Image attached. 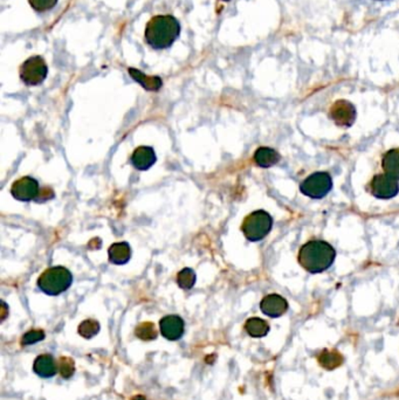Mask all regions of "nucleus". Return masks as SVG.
Segmentation results:
<instances>
[{
	"label": "nucleus",
	"instance_id": "f8f14e48",
	"mask_svg": "<svg viewBox=\"0 0 399 400\" xmlns=\"http://www.w3.org/2000/svg\"><path fill=\"white\" fill-rule=\"evenodd\" d=\"M156 153L150 146H138L131 156V163L138 170H149L156 163Z\"/></svg>",
	"mask_w": 399,
	"mask_h": 400
},
{
	"label": "nucleus",
	"instance_id": "2eb2a0df",
	"mask_svg": "<svg viewBox=\"0 0 399 400\" xmlns=\"http://www.w3.org/2000/svg\"><path fill=\"white\" fill-rule=\"evenodd\" d=\"M382 168L387 176L399 181V148L391 149L384 153L382 158Z\"/></svg>",
	"mask_w": 399,
	"mask_h": 400
},
{
	"label": "nucleus",
	"instance_id": "393cba45",
	"mask_svg": "<svg viewBox=\"0 0 399 400\" xmlns=\"http://www.w3.org/2000/svg\"><path fill=\"white\" fill-rule=\"evenodd\" d=\"M28 3L33 10H36L38 12H45L54 8L58 0H28Z\"/></svg>",
	"mask_w": 399,
	"mask_h": 400
},
{
	"label": "nucleus",
	"instance_id": "7ed1b4c3",
	"mask_svg": "<svg viewBox=\"0 0 399 400\" xmlns=\"http://www.w3.org/2000/svg\"><path fill=\"white\" fill-rule=\"evenodd\" d=\"M73 282V275L65 267L48 268L38 280V287L45 294L56 296L66 291Z\"/></svg>",
	"mask_w": 399,
	"mask_h": 400
},
{
	"label": "nucleus",
	"instance_id": "0eeeda50",
	"mask_svg": "<svg viewBox=\"0 0 399 400\" xmlns=\"http://www.w3.org/2000/svg\"><path fill=\"white\" fill-rule=\"evenodd\" d=\"M370 192L377 199H391L398 195V181L385 173L376 175L370 181Z\"/></svg>",
	"mask_w": 399,
	"mask_h": 400
},
{
	"label": "nucleus",
	"instance_id": "dca6fc26",
	"mask_svg": "<svg viewBox=\"0 0 399 400\" xmlns=\"http://www.w3.org/2000/svg\"><path fill=\"white\" fill-rule=\"evenodd\" d=\"M280 159H281L280 155L274 149L267 148V146H261L255 153V164L265 169L277 164Z\"/></svg>",
	"mask_w": 399,
	"mask_h": 400
},
{
	"label": "nucleus",
	"instance_id": "f3484780",
	"mask_svg": "<svg viewBox=\"0 0 399 400\" xmlns=\"http://www.w3.org/2000/svg\"><path fill=\"white\" fill-rule=\"evenodd\" d=\"M245 330L250 337H265L270 333V326L265 320L259 318H252L247 320L245 323Z\"/></svg>",
	"mask_w": 399,
	"mask_h": 400
},
{
	"label": "nucleus",
	"instance_id": "4468645a",
	"mask_svg": "<svg viewBox=\"0 0 399 400\" xmlns=\"http://www.w3.org/2000/svg\"><path fill=\"white\" fill-rule=\"evenodd\" d=\"M109 261L114 265H125L131 258V249L128 243H115L108 249Z\"/></svg>",
	"mask_w": 399,
	"mask_h": 400
},
{
	"label": "nucleus",
	"instance_id": "6e6552de",
	"mask_svg": "<svg viewBox=\"0 0 399 400\" xmlns=\"http://www.w3.org/2000/svg\"><path fill=\"white\" fill-rule=\"evenodd\" d=\"M329 115L336 126L350 128L356 120V108L347 100H338L330 108Z\"/></svg>",
	"mask_w": 399,
	"mask_h": 400
},
{
	"label": "nucleus",
	"instance_id": "4be33fe9",
	"mask_svg": "<svg viewBox=\"0 0 399 400\" xmlns=\"http://www.w3.org/2000/svg\"><path fill=\"white\" fill-rule=\"evenodd\" d=\"M98 333H100V323L95 320H86L78 326V333L87 340L94 337Z\"/></svg>",
	"mask_w": 399,
	"mask_h": 400
},
{
	"label": "nucleus",
	"instance_id": "b1692460",
	"mask_svg": "<svg viewBox=\"0 0 399 400\" xmlns=\"http://www.w3.org/2000/svg\"><path fill=\"white\" fill-rule=\"evenodd\" d=\"M43 340H45V333L43 330H31V331L25 333L21 338V346H32V344H36L38 342L43 341Z\"/></svg>",
	"mask_w": 399,
	"mask_h": 400
},
{
	"label": "nucleus",
	"instance_id": "f03ea898",
	"mask_svg": "<svg viewBox=\"0 0 399 400\" xmlns=\"http://www.w3.org/2000/svg\"><path fill=\"white\" fill-rule=\"evenodd\" d=\"M180 25L173 16H156L145 28V40L155 49L170 47L180 36Z\"/></svg>",
	"mask_w": 399,
	"mask_h": 400
},
{
	"label": "nucleus",
	"instance_id": "39448f33",
	"mask_svg": "<svg viewBox=\"0 0 399 400\" xmlns=\"http://www.w3.org/2000/svg\"><path fill=\"white\" fill-rule=\"evenodd\" d=\"M333 188V179L327 173H315L307 177L300 185L302 195L312 199H322Z\"/></svg>",
	"mask_w": 399,
	"mask_h": 400
},
{
	"label": "nucleus",
	"instance_id": "412c9836",
	"mask_svg": "<svg viewBox=\"0 0 399 400\" xmlns=\"http://www.w3.org/2000/svg\"><path fill=\"white\" fill-rule=\"evenodd\" d=\"M196 283V273L192 271L191 268H184L177 274V285L182 289H191Z\"/></svg>",
	"mask_w": 399,
	"mask_h": 400
},
{
	"label": "nucleus",
	"instance_id": "20e7f679",
	"mask_svg": "<svg viewBox=\"0 0 399 400\" xmlns=\"http://www.w3.org/2000/svg\"><path fill=\"white\" fill-rule=\"evenodd\" d=\"M273 227V218L263 210L250 213L244 219L241 231L250 241H260L266 238Z\"/></svg>",
	"mask_w": 399,
	"mask_h": 400
},
{
	"label": "nucleus",
	"instance_id": "6ab92c4d",
	"mask_svg": "<svg viewBox=\"0 0 399 400\" xmlns=\"http://www.w3.org/2000/svg\"><path fill=\"white\" fill-rule=\"evenodd\" d=\"M320 364L325 368V369L333 370L337 366H340L343 362V358L337 351H330V350H325L323 353L320 355L319 357Z\"/></svg>",
	"mask_w": 399,
	"mask_h": 400
},
{
	"label": "nucleus",
	"instance_id": "9d476101",
	"mask_svg": "<svg viewBox=\"0 0 399 400\" xmlns=\"http://www.w3.org/2000/svg\"><path fill=\"white\" fill-rule=\"evenodd\" d=\"M184 321L177 315L164 316L160 321L162 336L169 341H178L184 335Z\"/></svg>",
	"mask_w": 399,
	"mask_h": 400
},
{
	"label": "nucleus",
	"instance_id": "5701e85b",
	"mask_svg": "<svg viewBox=\"0 0 399 400\" xmlns=\"http://www.w3.org/2000/svg\"><path fill=\"white\" fill-rule=\"evenodd\" d=\"M58 369H59L60 375L68 379L75 373L74 361L69 357H61L58 363Z\"/></svg>",
	"mask_w": 399,
	"mask_h": 400
},
{
	"label": "nucleus",
	"instance_id": "ddd939ff",
	"mask_svg": "<svg viewBox=\"0 0 399 400\" xmlns=\"http://www.w3.org/2000/svg\"><path fill=\"white\" fill-rule=\"evenodd\" d=\"M33 370L41 378H52L59 371L54 357L50 353H43L38 356L33 364Z\"/></svg>",
	"mask_w": 399,
	"mask_h": 400
},
{
	"label": "nucleus",
	"instance_id": "423d86ee",
	"mask_svg": "<svg viewBox=\"0 0 399 400\" xmlns=\"http://www.w3.org/2000/svg\"><path fill=\"white\" fill-rule=\"evenodd\" d=\"M20 79L28 86H38L47 78L48 67L41 56H32L20 67Z\"/></svg>",
	"mask_w": 399,
	"mask_h": 400
},
{
	"label": "nucleus",
	"instance_id": "9b49d317",
	"mask_svg": "<svg viewBox=\"0 0 399 400\" xmlns=\"http://www.w3.org/2000/svg\"><path fill=\"white\" fill-rule=\"evenodd\" d=\"M260 309L263 314L272 318H280L288 310V302L281 295L270 294L262 298Z\"/></svg>",
	"mask_w": 399,
	"mask_h": 400
},
{
	"label": "nucleus",
	"instance_id": "1a4fd4ad",
	"mask_svg": "<svg viewBox=\"0 0 399 400\" xmlns=\"http://www.w3.org/2000/svg\"><path fill=\"white\" fill-rule=\"evenodd\" d=\"M40 188L38 181L32 177H23L14 181L11 188L13 198L19 201H31L39 196Z\"/></svg>",
	"mask_w": 399,
	"mask_h": 400
},
{
	"label": "nucleus",
	"instance_id": "a211bd4d",
	"mask_svg": "<svg viewBox=\"0 0 399 400\" xmlns=\"http://www.w3.org/2000/svg\"><path fill=\"white\" fill-rule=\"evenodd\" d=\"M129 73L133 79L144 87L147 91H157L162 87V80L158 76H148L135 68H130Z\"/></svg>",
	"mask_w": 399,
	"mask_h": 400
},
{
	"label": "nucleus",
	"instance_id": "f257e3e1",
	"mask_svg": "<svg viewBox=\"0 0 399 400\" xmlns=\"http://www.w3.org/2000/svg\"><path fill=\"white\" fill-rule=\"evenodd\" d=\"M299 263L310 274H320L333 266L336 251L323 240L305 243L299 251Z\"/></svg>",
	"mask_w": 399,
	"mask_h": 400
},
{
	"label": "nucleus",
	"instance_id": "aec40b11",
	"mask_svg": "<svg viewBox=\"0 0 399 400\" xmlns=\"http://www.w3.org/2000/svg\"><path fill=\"white\" fill-rule=\"evenodd\" d=\"M135 333L138 338H141L143 341H153V340H156L157 336H158L156 326L151 322H143L141 324H138V328L135 330Z\"/></svg>",
	"mask_w": 399,
	"mask_h": 400
}]
</instances>
